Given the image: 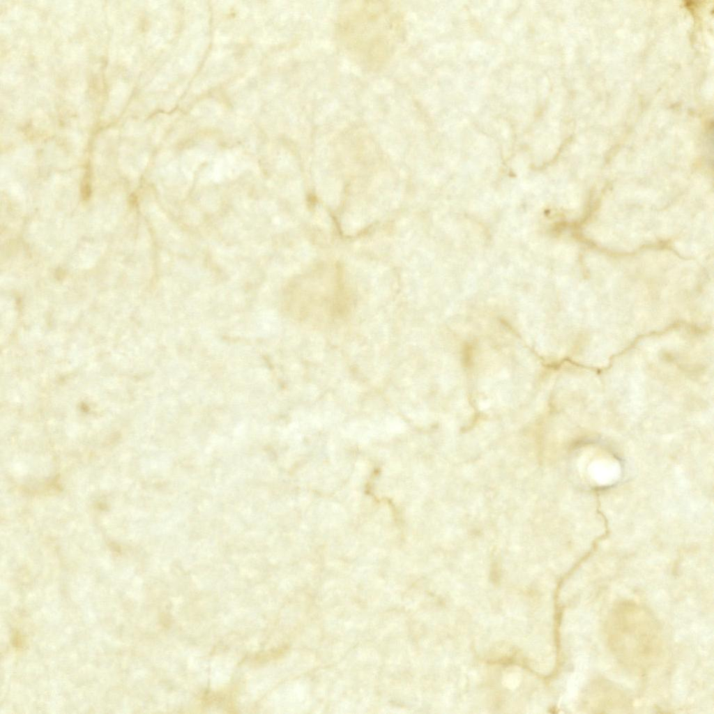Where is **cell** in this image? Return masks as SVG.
I'll use <instances>...</instances> for the list:
<instances>
[{
    "label": "cell",
    "instance_id": "1",
    "mask_svg": "<svg viewBox=\"0 0 714 714\" xmlns=\"http://www.w3.org/2000/svg\"><path fill=\"white\" fill-rule=\"evenodd\" d=\"M335 32L350 59L374 72L389 62L404 39V17L393 2L345 1L337 13Z\"/></svg>",
    "mask_w": 714,
    "mask_h": 714
}]
</instances>
